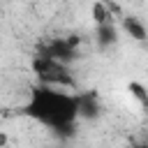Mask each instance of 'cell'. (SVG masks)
Returning <instances> with one entry per match:
<instances>
[{
    "label": "cell",
    "instance_id": "6",
    "mask_svg": "<svg viewBox=\"0 0 148 148\" xmlns=\"http://www.w3.org/2000/svg\"><path fill=\"white\" fill-rule=\"evenodd\" d=\"M95 39H97V46L99 49H109L118 42V28L109 21V23H99L97 30H95Z\"/></svg>",
    "mask_w": 148,
    "mask_h": 148
},
{
    "label": "cell",
    "instance_id": "7",
    "mask_svg": "<svg viewBox=\"0 0 148 148\" xmlns=\"http://www.w3.org/2000/svg\"><path fill=\"white\" fill-rule=\"evenodd\" d=\"M92 21H95V25H99V23H109V21H111V12H109V7H106L102 0L92 2Z\"/></svg>",
    "mask_w": 148,
    "mask_h": 148
},
{
    "label": "cell",
    "instance_id": "5",
    "mask_svg": "<svg viewBox=\"0 0 148 148\" xmlns=\"http://www.w3.org/2000/svg\"><path fill=\"white\" fill-rule=\"evenodd\" d=\"M123 30L136 42H146L148 39V28L139 16H125L123 18Z\"/></svg>",
    "mask_w": 148,
    "mask_h": 148
},
{
    "label": "cell",
    "instance_id": "8",
    "mask_svg": "<svg viewBox=\"0 0 148 148\" xmlns=\"http://www.w3.org/2000/svg\"><path fill=\"white\" fill-rule=\"evenodd\" d=\"M127 90H130V92H132V97H134V99H136V102L148 111V90H146L141 83H136V81H132V83L127 86Z\"/></svg>",
    "mask_w": 148,
    "mask_h": 148
},
{
    "label": "cell",
    "instance_id": "3",
    "mask_svg": "<svg viewBox=\"0 0 148 148\" xmlns=\"http://www.w3.org/2000/svg\"><path fill=\"white\" fill-rule=\"evenodd\" d=\"M76 44H79V37L76 35L74 37H67V39H51V42H46L39 49V53L51 56V58L62 60V62H72L76 58Z\"/></svg>",
    "mask_w": 148,
    "mask_h": 148
},
{
    "label": "cell",
    "instance_id": "1",
    "mask_svg": "<svg viewBox=\"0 0 148 148\" xmlns=\"http://www.w3.org/2000/svg\"><path fill=\"white\" fill-rule=\"evenodd\" d=\"M21 113L58 134H72L76 120L81 118L79 97L69 92H60L58 86H46V83L32 88L30 99Z\"/></svg>",
    "mask_w": 148,
    "mask_h": 148
},
{
    "label": "cell",
    "instance_id": "9",
    "mask_svg": "<svg viewBox=\"0 0 148 148\" xmlns=\"http://www.w3.org/2000/svg\"><path fill=\"white\" fill-rule=\"evenodd\" d=\"M7 146V134H0V148Z\"/></svg>",
    "mask_w": 148,
    "mask_h": 148
},
{
    "label": "cell",
    "instance_id": "2",
    "mask_svg": "<svg viewBox=\"0 0 148 148\" xmlns=\"http://www.w3.org/2000/svg\"><path fill=\"white\" fill-rule=\"evenodd\" d=\"M32 72L35 76L46 83V86H65V88H72L74 86V76L69 74V67L67 62L62 60H56L51 56H44V53H37L32 58Z\"/></svg>",
    "mask_w": 148,
    "mask_h": 148
},
{
    "label": "cell",
    "instance_id": "4",
    "mask_svg": "<svg viewBox=\"0 0 148 148\" xmlns=\"http://www.w3.org/2000/svg\"><path fill=\"white\" fill-rule=\"evenodd\" d=\"M76 97H79V116L83 120H92L99 116L102 106H99V99L95 92H79Z\"/></svg>",
    "mask_w": 148,
    "mask_h": 148
}]
</instances>
